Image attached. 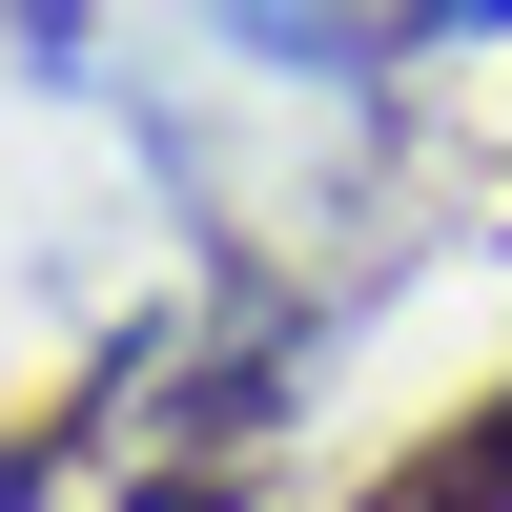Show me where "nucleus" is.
<instances>
[{
  "instance_id": "2",
  "label": "nucleus",
  "mask_w": 512,
  "mask_h": 512,
  "mask_svg": "<svg viewBox=\"0 0 512 512\" xmlns=\"http://www.w3.org/2000/svg\"><path fill=\"white\" fill-rule=\"evenodd\" d=\"M123 512H246V492L226 472H164V492H123Z\"/></svg>"
},
{
  "instance_id": "3",
  "label": "nucleus",
  "mask_w": 512,
  "mask_h": 512,
  "mask_svg": "<svg viewBox=\"0 0 512 512\" xmlns=\"http://www.w3.org/2000/svg\"><path fill=\"white\" fill-rule=\"evenodd\" d=\"M410 21H512V0H410Z\"/></svg>"
},
{
  "instance_id": "1",
  "label": "nucleus",
  "mask_w": 512,
  "mask_h": 512,
  "mask_svg": "<svg viewBox=\"0 0 512 512\" xmlns=\"http://www.w3.org/2000/svg\"><path fill=\"white\" fill-rule=\"evenodd\" d=\"M349 512H512V369H492L472 410H431V431H410Z\"/></svg>"
}]
</instances>
